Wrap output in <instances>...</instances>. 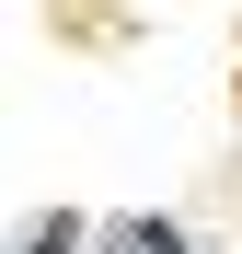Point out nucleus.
<instances>
[{"label":"nucleus","mask_w":242,"mask_h":254,"mask_svg":"<svg viewBox=\"0 0 242 254\" xmlns=\"http://www.w3.org/2000/svg\"><path fill=\"white\" fill-rule=\"evenodd\" d=\"M23 254H81V220H35V231H23Z\"/></svg>","instance_id":"nucleus-1"}]
</instances>
